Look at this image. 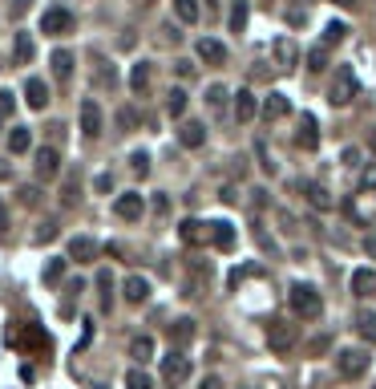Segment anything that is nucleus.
<instances>
[{"mask_svg":"<svg viewBox=\"0 0 376 389\" xmlns=\"http://www.w3.org/2000/svg\"><path fill=\"white\" fill-rule=\"evenodd\" d=\"M288 304H291V313L303 316V320H315V316L324 313V300H320V292L312 288V284H291L288 288Z\"/></svg>","mask_w":376,"mask_h":389,"instance_id":"f257e3e1","label":"nucleus"},{"mask_svg":"<svg viewBox=\"0 0 376 389\" xmlns=\"http://www.w3.org/2000/svg\"><path fill=\"white\" fill-rule=\"evenodd\" d=\"M187 377H190V357L182 349H170L162 357V381L166 385H182Z\"/></svg>","mask_w":376,"mask_h":389,"instance_id":"f03ea898","label":"nucleus"},{"mask_svg":"<svg viewBox=\"0 0 376 389\" xmlns=\"http://www.w3.org/2000/svg\"><path fill=\"white\" fill-rule=\"evenodd\" d=\"M368 365H372L368 349H340V357H336V369L344 377H364L368 373Z\"/></svg>","mask_w":376,"mask_h":389,"instance_id":"7ed1b4c3","label":"nucleus"},{"mask_svg":"<svg viewBox=\"0 0 376 389\" xmlns=\"http://www.w3.org/2000/svg\"><path fill=\"white\" fill-rule=\"evenodd\" d=\"M356 94H360V81H356V74H352V69H340L336 81H332V89H328L332 106H348Z\"/></svg>","mask_w":376,"mask_h":389,"instance_id":"20e7f679","label":"nucleus"},{"mask_svg":"<svg viewBox=\"0 0 376 389\" xmlns=\"http://www.w3.org/2000/svg\"><path fill=\"white\" fill-rule=\"evenodd\" d=\"M69 29H73V13H69V9L57 4V9H45V13H41V33H49V37H65Z\"/></svg>","mask_w":376,"mask_h":389,"instance_id":"39448f33","label":"nucleus"},{"mask_svg":"<svg viewBox=\"0 0 376 389\" xmlns=\"http://www.w3.org/2000/svg\"><path fill=\"white\" fill-rule=\"evenodd\" d=\"M142 211H146V199H142L138 191H125V195H118V203H113V215H118V219H142Z\"/></svg>","mask_w":376,"mask_h":389,"instance_id":"423d86ee","label":"nucleus"},{"mask_svg":"<svg viewBox=\"0 0 376 389\" xmlns=\"http://www.w3.org/2000/svg\"><path fill=\"white\" fill-rule=\"evenodd\" d=\"M9 345H16V349H49V337L37 325H25V333H13L9 328Z\"/></svg>","mask_w":376,"mask_h":389,"instance_id":"0eeeda50","label":"nucleus"},{"mask_svg":"<svg viewBox=\"0 0 376 389\" xmlns=\"http://www.w3.org/2000/svg\"><path fill=\"white\" fill-rule=\"evenodd\" d=\"M267 345L276 353H288L291 345H296V328L283 325V320H271V325H267Z\"/></svg>","mask_w":376,"mask_h":389,"instance_id":"6e6552de","label":"nucleus"},{"mask_svg":"<svg viewBox=\"0 0 376 389\" xmlns=\"http://www.w3.org/2000/svg\"><path fill=\"white\" fill-rule=\"evenodd\" d=\"M98 239H89V236H73L69 239V260H77V264H93L98 260Z\"/></svg>","mask_w":376,"mask_h":389,"instance_id":"1a4fd4ad","label":"nucleus"},{"mask_svg":"<svg viewBox=\"0 0 376 389\" xmlns=\"http://www.w3.org/2000/svg\"><path fill=\"white\" fill-rule=\"evenodd\" d=\"M81 134H85V138H98L101 134V106L93 98L81 101Z\"/></svg>","mask_w":376,"mask_h":389,"instance_id":"9d476101","label":"nucleus"},{"mask_svg":"<svg viewBox=\"0 0 376 389\" xmlns=\"http://www.w3.org/2000/svg\"><path fill=\"white\" fill-rule=\"evenodd\" d=\"M37 175L45 178V183H53V178L61 175V154L53 151V146H41L37 151Z\"/></svg>","mask_w":376,"mask_h":389,"instance_id":"9b49d317","label":"nucleus"},{"mask_svg":"<svg viewBox=\"0 0 376 389\" xmlns=\"http://www.w3.org/2000/svg\"><path fill=\"white\" fill-rule=\"evenodd\" d=\"M194 53H199L207 65H223L226 61V45L223 41H214V37H202L199 45H194Z\"/></svg>","mask_w":376,"mask_h":389,"instance_id":"f8f14e48","label":"nucleus"},{"mask_svg":"<svg viewBox=\"0 0 376 389\" xmlns=\"http://www.w3.org/2000/svg\"><path fill=\"white\" fill-rule=\"evenodd\" d=\"M178 142H182L187 151H199L202 142H207V126L202 122H182L178 126Z\"/></svg>","mask_w":376,"mask_h":389,"instance_id":"ddd939ff","label":"nucleus"},{"mask_svg":"<svg viewBox=\"0 0 376 389\" xmlns=\"http://www.w3.org/2000/svg\"><path fill=\"white\" fill-rule=\"evenodd\" d=\"M122 296H125L130 304L150 300V280H146V276H125V284H122Z\"/></svg>","mask_w":376,"mask_h":389,"instance_id":"4468645a","label":"nucleus"},{"mask_svg":"<svg viewBox=\"0 0 376 389\" xmlns=\"http://www.w3.org/2000/svg\"><path fill=\"white\" fill-rule=\"evenodd\" d=\"M352 296H376V272L372 268H356L352 272Z\"/></svg>","mask_w":376,"mask_h":389,"instance_id":"2eb2a0df","label":"nucleus"},{"mask_svg":"<svg viewBox=\"0 0 376 389\" xmlns=\"http://www.w3.org/2000/svg\"><path fill=\"white\" fill-rule=\"evenodd\" d=\"M25 101L33 106V110H45V106H49V86H45L41 77H28L25 81Z\"/></svg>","mask_w":376,"mask_h":389,"instance_id":"dca6fc26","label":"nucleus"},{"mask_svg":"<svg viewBox=\"0 0 376 389\" xmlns=\"http://www.w3.org/2000/svg\"><path fill=\"white\" fill-rule=\"evenodd\" d=\"M211 243H214L219 251H235V227L226 223V219L211 223Z\"/></svg>","mask_w":376,"mask_h":389,"instance_id":"f3484780","label":"nucleus"},{"mask_svg":"<svg viewBox=\"0 0 376 389\" xmlns=\"http://www.w3.org/2000/svg\"><path fill=\"white\" fill-rule=\"evenodd\" d=\"M178 236H182V243H207V239H211V223H199V219H187V223L178 227Z\"/></svg>","mask_w":376,"mask_h":389,"instance_id":"a211bd4d","label":"nucleus"},{"mask_svg":"<svg viewBox=\"0 0 376 389\" xmlns=\"http://www.w3.org/2000/svg\"><path fill=\"white\" fill-rule=\"evenodd\" d=\"M296 142H300L303 151H315V146H320V130H315V118H312V113H303V122H300V134H296Z\"/></svg>","mask_w":376,"mask_h":389,"instance_id":"6ab92c4d","label":"nucleus"},{"mask_svg":"<svg viewBox=\"0 0 376 389\" xmlns=\"http://www.w3.org/2000/svg\"><path fill=\"white\" fill-rule=\"evenodd\" d=\"M255 110H259V106H255V94H251V89H239L235 94V118L239 122H251Z\"/></svg>","mask_w":376,"mask_h":389,"instance_id":"aec40b11","label":"nucleus"},{"mask_svg":"<svg viewBox=\"0 0 376 389\" xmlns=\"http://www.w3.org/2000/svg\"><path fill=\"white\" fill-rule=\"evenodd\" d=\"M288 110H291V101L283 98V94H267V101H263V118L267 122H279Z\"/></svg>","mask_w":376,"mask_h":389,"instance_id":"412c9836","label":"nucleus"},{"mask_svg":"<svg viewBox=\"0 0 376 389\" xmlns=\"http://www.w3.org/2000/svg\"><path fill=\"white\" fill-rule=\"evenodd\" d=\"M33 53H37L33 37H28V33H16V41H13V61L16 65H28V61H33Z\"/></svg>","mask_w":376,"mask_h":389,"instance_id":"4be33fe9","label":"nucleus"},{"mask_svg":"<svg viewBox=\"0 0 376 389\" xmlns=\"http://www.w3.org/2000/svg\"><path fill=\"white\" fill-rule=\"evenodd\" d=\"M49 65H53V77H57V81H69V74H73V53L57 49L49 57Z\"/></svg>","mask_w":376,"mask_h":389,"instance_id":"5701e85b","label":"nucleus"},{"mask_svg":"<svg viewBox=\"0 0 376 389\" xmlns=\"http://www.w3.org/2000/svg\"><path fill=\"white\" fill-rule=\"evenodd\" d=\"M303 195H308V203H312V207H320V211H332V207H336V203H332V195H328L320 183H303Z\"/></svg>","mask_w":376,"mask_h":389,"instance_id":"b1692460","label":"nucleus"},{"mask_svg":"<svg viewBox=\"0 0 376 389\" xmlns=\"http://www.w3.org/2000/svg\"><path fill=\"white\" fill-rule=\"evenodd\" d=\"M130 357H134L138 365H146L154 357V337H134L130 340Z\"/></svg>","mask_w":376,"mask_h":389,"instance_id":"393cba45","label":"nucleus"},{"mask_svg":"<svg viewBox=\"0 0 376 389\" xmlns=\"http://www.w3.org/2000/svg\"><path fill=\"white\" fill-rule=\"evenodd\" d=\"M130 89H134V94H146V89H150V65L146 61H138L130 69Z\"/></svg>","mask_w":376,"mask_h":389,"instance_id":"a878e982","label":"nucleus"},{"mask_svg":"<svg viewBox=\"0 0 376 389\" xmlns=\"http://www.w3.org/2000/svg\"><path fill=\"white\" fill-rule=\"evenodd\" d=\"M33 146V134H28V126H13V134H9V151L13 154H25Z\"/></svg>","mask_w":376,"mask_h":389,"instance_id":"bb28decb","label":"nucleus"},{"mask_svg":"<svg viewBox=\"0 0 376 389\" xmlns=\"http://www.w3.org/2000/svg\"><path fill=\"white\" fill-rule=\"evenodd\" d=\"M187 340H194V320H174V325H170V345L182 349Z\"/></svg>","mask_w":376,"mask_h":389,"instance_id":"cd10ccee","label":"nucleus"},{"mask_svg":"<svg viewBox=\"0 0 376 389\" xmlns=\"http://www.w3.org/2000/svg\"><path fill=\"white\" fill-rule=\"evenodd\" d=\"M271 49H276V61L283 65V69H291V65H296V45H291V37H279Z\"/></svg>","mask_w":376,"mask_h":389,"instance_id":"c85d7f7f","label":"nucleus"},{"mask_svg":"<svg viewBox=\"0 0 376 389\" xmlns=\"http://www.w3.org/2000/svg\"><path fill=\"white\" fill-rule=\"evenodd\" d=\"M174 13L182 25H194L199 21V0H174Z\"/></svg>","mask_w":376,"mask_h":389,"instance_id":"c756f323","label":"nucleus"},{"mask_svg":"<svg viewBox=\"0 0 376 389\" xmlns=\"http://www.w3.org/2000/svg\"><path fill=\"white\" fill-rule=\"evenodd\" d=\"M166 113H170V118H182V113H187V94H182V89H170V98H166Z\"/></svg>","mask_w":376,"mask_h":389,"instance_id":"7c9ffc66","label":"nucleus"},{"mask_svg":"<svg viewBox=\"0 0 376 389\" xmlns=\"http://www.w3.org/2000/svg\"><path fill=\"white\" fill-rule=\"evenodd\" d=\"M247 29V0H235V9H231V33H243Z\"/></svg>","mask_w":376,"mask_h":389,"instance_id":"2f4dec72","label":"nucleus"},{"mask_svg":"<svg viewBox=\"0 0 376 389\" xmlns=\"http://www.w3.org/2000/svg\"><path fill=\"white\" fill-rule=\"evenodd\" d=\"M226 98H231V94H226L223 86H211L207 89V106H211L214 113H223V106H226Z\"/></svg>","mask_w":376,"mask_h":389,"instance_id":"473e14b6","label":"nucleus"},{"mask_svg":"<svg viewBox=\"0 0 376 389\" xmlns=\"http://www.w3.org/2000/svg\"><path fill=\"white\" fill-rule=\"evenodd\" d=\"M61 280H65V260L57 256V260L45 264V284H61Z\"/></svg>","mask_w":376,"mask_h":389,"instance_id":"72a5a7b5","label":"nucleus"},{"mask_svg":"<svg viewBox=\"0 0 376 389\" xmlns=\"http://www.w3.org/2000/svg\"><path fill=\"white\" fill-rule=\"evenodd\" d=\"M308 69H312V74H320V69H328V49H324V45H315V49L308 53Z\"/></svg>","mask_w":376,"mask_h":389,"instance_id":"f704fd0d","label":"nucleus"},{"mask_svg":"<svg viewBox=\"0 0 376 389\" xmlns=\"http://www.w3.org/2000/svg\"><path fill=\"white\" fill-rule=\"evenodd\" d=\"M98 288H101V308H110L113 304V276L110 272H101L98 276Z\"/></svg>","mask_w":376,"mask_h":389,"instance_id":"c9c22d12","label":"nucleus"},{"mask_svg":"<svg viewBox=\"0 0 376 389\" xmlns=\"http://www.w3.org/2000/svg\"><path fill=\"white\" fill-rule=\"evenodd\" d=\"M13 106H16V98H13V89H0V126L13 118Z\"/></svg>","mask_w":376,"mask_h":389,"instance_id":"e433bc0d","label":"nucleus"},{"mask_svg":"<svg viewBox=\"0 0 376 389\" xmlns=\"http://www.w3.org/2000/svg\"><path fill=\"white\" fill-rule=\"evenodd\" d=\"M356 328H360L368 340H376V313H360L356 316Z\"/></svg>","mask_w":376,"mask_h":389,"instance_id":"4c0bfd02","label":"nucleus"},{"mask_svg":"<svg viewBox=\"0 0 376 389\" xmlns=\"http://www.w3.org/2000/svg\"><path fill=\"white\" fill-rule=\"evenodd\" d=\"M125 389H154V385L142 369H130V373H125Z\"/></svg>","mask_w":376,"mask_h":389,"instance_id":"58836bf2","label":"nucleus"},{"mask_svg":"<svg viewBox=\"0 0 376 389\" xmlns=\"http://www.w3.org/2000/svg\"><path fill=\"white\" fill-rule=\"evenodd\" d=\"M340 41H344V25L332 21V25L324 29V49H332V45H340Z\"/></svg>","mask_w":376,"mask_h":389,"instance_id":"ea45409f","label":"nucleus"},{"mask_svg":"<svg viewBox=\"0 0 376 389\" xmlns=\"http://www.w3.org/2000/svg\"><path fill=\"white\" fill-rule=\"evenodd\" d=\"M138 122H142L138 110H130V106H125V110H118V126H122V130H134Z\"/></svg>","mask_w":376,"mask_h":389,"instance_id":"a19ab883","label":"nucleus"},{"mask_svg":"<svg viewBox=\"0 0 376 389\" xmlns=\"http://www.w3.org/2000/svg\"><path fill=\"white\" fill-rule=\"evenodd\" d=\"M16 199H21V207H37V203H41V191L37 187H21V191H16Z\"/></svg>","mask_w":376,"mask_h":389,"instance_id":"79ce46f5","label":"nucleus"},{"mask_svg":"<svg viewBox=\"0 0 376 389\" xmlns=\"http://www.w3.org/2000/svg\"><path fill=\"white\" fill-rule=\"evenodd\" d=\"M61 203H65V207H73V203H77V178H65V191H61Z\"/></svg>","mask_w":376,"mask_h":389,"instance_id":"37998d69","label":"nucleus"},{"mask_svg":"<svg viewBox=\"0 0 376 389\" xmlns=\"http://www.w3.org/2000/svg\"><path fill=\"white\" fill-rule=\"evenodd\" d=\"M45 239H57V223H53V219H45L41 231H37V243H45Z\"/></svg>","mask_w":376,"mask_h":389,"instance_id":"c03bdc74","label":"nucleus"},{"mask_svg":"<svg viewBox=\"0 0 376 389\" xmlns=\"http://www.w3.org/2000/svg\"><path fill=\"white\" fill-rule=\"evenodd\" d=\"M130 163H134V171H138V175H150V154H134V158H130Z\"/></svg>","mask_w":376,"mask_h":389,"instance_id":"a18cd8bd","label":"nucleus"},{"mask_svg":"<svg viewBox=\"0 0 376 389\" xmlns=\"http://www.w3.org/2000/svg\"><path fill=\"white\" fill-rule=\"evenodd\" d=\"M110 187H113V175H98L93 178V191H98V195H110Z\"/></svg>","mask_w":376,"mask_h":389,"instance_id":"49530a36","label":"nucleus"},{"mask_svg":"<svg viewBox=\"0 0 376 389\" xmlns=\"http://www.w3.org/2000/svg\"><path fill=\"white\" fill-rule=\"evenodd\" d=\"M259 166H263L267 175H276V163H271V158H267V146H263V142H259Z\"/></svg>","mask_w":376,"mask_h":389,"instance_id":"de8ad7c7","label":"nucleus"},{"mask_svg":"<svg viewBox=\"0 0 376 389\" xmlns=\"http://www.w3.org/2000/svg\"><path fill=\"white\" fill-rule=\"evenodd\" d=\"M344 163H348V166H360V151H356V146H348V151H344Z\"/></svg>","mask_w":376,"mask_h":389,"instance_id":"09e8293b","label":"nucleus"},{"mask_svg":"<svg viewBox=\"0 0 376 389\" xmlns=\"http://www.w3.org/2000/svg\"><path fill=\"white\" fill-rule=\"evenodd\" d=\"M154 211H158V215H166V211H170V203H166V195H158V199H154Z\"/></svg>","mask_w":376,"mask_h":389,"instance_id":"8fccbe9b","label":"nucleus"},{"mask_svg":"<svg viewBox=\"0 0 376 389\" xmlns=\"http://www.w3.org/2000/svg\"><path fill=\"white\" fill-rule=\"evenodd\" d=\"M178 77H194V65H190V61H178Z\"/></svg>","mask_w":376,"mask_h":389,"instance_id":"3c124183","label":"nucleus"},{"mask_svg":"<svg viewBox=\"0 0 376 389\" xmlns=\"http://www.w3.org/2000/svg\"><path fill=\"white\" fill-rule=\"evenodd\" d=\"M364 187H376V166H368V171H364Z\"/></svg>","mask_w":376,"mask_h":389,"instance_id":"603ef678","label":"nucleus"},{"mask_svg":"<svg viewBox=\"0 0 376 389\" xmlns=\"http://www.w3.org/2000/svg\"><path fill=\"white\" fill-rule=\"evenodd\" d=\"M199 389H223V381H219V377H207V381H202Z\"/></svg>","mask_w":376,"mask_h":389,"instance_id":"864d4df0","label":"nucleus"},{"mask_svg":"<svg viewBox=\"0 0 376 389\" xmlns=\"http://www.w3.org/2000/svg\"><path fill=\"white\" fill-rule=\"evenodd\" d=\"M4 219H9V211H4V199H0V227H4Z\"/></svg>","mask_w":376,"mask_h":389,"instance_id":"5fc2aeb1","label":"nucleus"},{"mask_svg":"<svg viewBox=\"0 0 376 389\" xmlns=\"http://www.w3.org/2000/svg\"><path fill=\"white\" fill-rule=\"evenodd\" d=\"M368 251H372V256H376V236H368Z\"/></svg>","mask_w":376,"mask_h":389,"instance_id":"6e6d98bb","label":"nucleus"},{"mask_svg":"<svg viewBox=\"0 0 376 389\" xmlns=\"http://www.w3.org/2000/svg\"><path fill=\"white\" fill-rule=\"evenodd\" d=\"M336 4H352V0H336Z\"/></svg>","mask_w":376,"mask_h":389,"instance_id":"4d7b16f0","label":"nucleus"},{"mask_svg":"<svg viewBox=\"0 0 376 389\" xmlns=\"http://www.w3.org/2000/svg\"><path fill=\"white\" fill-rule=\"evenodd\" d=\"M372 151H376V134H372Z\"/></svg>","mask_w":376,"mask_h":389,"instance_id":"13d9d810","label":"nucleus"}]
</instances>
